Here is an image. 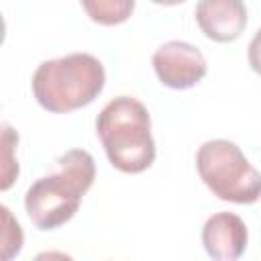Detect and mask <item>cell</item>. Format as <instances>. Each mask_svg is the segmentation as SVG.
Segmentation results:
<instances>
[{
    "label": "cell",
    "instance_id": "7c38bea8",
    "mask_svg": "<svg viewBox=\"0 0 261 261\" xmlns=\"http://www.w3.org/2000/svg\"><path fill=\"white\" fill-rule=\"evenodd\" d=\"M153 4H161V6H175V4H181L186 0H151Z\"/></svg>",
    "mask_w": 261,
    "mask_h": 261
},
{
    "label": "cell",
    "instance_id": "ba28073f",
    "mask_svg": "<svg viewBox=\"0 0 261 261\" xmlns=\"http://www.w3.org/2000/svg\"><path fill=\"white\" fill-rule=\"evenodd\" d=\"M86 14L104 27L122 24L135 10V0H80Z\"/></svg>",
    "mask_w": 261,
    "mask_h": 261
},
{
    "label": "cell",
    "instance_id": "30bf717a",
    "mask_svg": "<svg viewBox=\"0 0 261 261\" xmlns=\"http://www.w3.org/2000/svg\"><path fill=\"white\" fill-rule=\"evenodd\" d=\"M4 128V137H2V143H4V169H2V190H8L14 181V177L18 175V163L10 157L12 153V143L18 141V137L12 133V128L8 124H2Z\"/></svg>",
    "mask_w": 261,
    "mask_h": 261
},
{
    "label": "cell",
    "instance_id": "277c9868",
    "mask_svg": "<svg viewBox=\"0 0 261 261\" xmlns=\"http://www.w3.org/2000/svg\"><path fill=\"white\" fill-rule=\"evenodd\" d=\"M196 169L218 200L255 204L261 198V173L232 141L212 139L202 143L196 153Z\"/></svg>",
    "mask_w": 261,
    "mask_h": 261
},
{
    "label": "cell",
    "instance_id": "5b68a950",
    "mask_svg": "<svg viewBox=\"0 0 261 261\" xmlns=\"http://www.w3.org/2000/svg\"><path fill=\"white\" fill-rule=\"evenodd\" d=\"M153 69L159 82L171 90H188L206 75V59L198 47L186 41H167L153 53Z\"/></svg>",
    "mask_w": 261,
    "mask_h": 261
},
{
    "label": "cell",
    "instance_id": "7a4b0ae2",
    "mask_svg": "<svg viewBox=\"0 0 261 261\" xmlns=\"http://www.w3.org/2000/svg\"><path fill=\"white\" fill-rule=\"evenodd\" d=\"M96 133L108 161L122 173H141L155 161L151 116L133 96L110 100L96 118Z\"/></svg>",
    "mask_w": 261,
    "mask_h": 261
},
{
    "label": "cell",
    "instance_id": "8992f818",
    "mask_svg": "<svg viewBox=\"0 0 261 261\" xmlns=\"http://www.w3.org/2000/svg\"><path fill=\"white\" fill-rule=\"evenodd\" d=\"M194 14L200 31L216 43L237 41L249 18L243 0H198Z\"/></svg>",
    "mask_w": 261,
    "mask_h": 261
},
{
    "label": "cell",
    "instance_id": "52a82bcc",
    "mask_svg": "<svg viewBox=\"0 0 261 261\" xmlns=\"http://www.w3.org/2000/svg\"><path fill=\"white\" fill-rule=\"evenodd\" d=\"M249 243V230L241 216L234 212H216L202 226V245L212 259L232 261L239 259Z\"/></svg>",
    "mask_w": 261,
    "mask_h": 261
},
{
    "label": "cell",
    "instance_id": "6da1fadb",
    "mask_svg": "<svg viewBox=\"0 0 261 261\" xmlns=\"http://www.w3.org/2000/svg\"><path fill=\"white\" fill-rule=\"evenodd\" d=\"M57 173L39 177L24 194V210L41 230H53L71 220L96 177L94 157L84 149L65 151L57 157Z\"/></svg>",
    "mask_w": 261,
    "mask_h": 261
},
{
    "label": "cell",
    "instance_id": "8fae6325",
    "mask_svg": "<svg viewBox=\"0 0 261 261\" xmlns=\"http://www.w3.org/2000/svg\"><path fill=\"white\" fill-rule=\"evenodd\" d=\"M247 59H249L251 69H253L257 75H261V29L253 35V39H251V43H249Z\"/></svg>",
    "mask_w": 261,
    "mask_h": 261
},
{
    "label": "cell",
    "instance_id": "9c48e42d",
    "mask_svg": "<svg viewBox=\"0 0 261 261\" xmlns=\"http://www.w3.org/2000/svg\"><path fill=\"white\" fill-rule=\"evenodd\" d=\"M2 210V218H4V234H2V257L4 259H12L20 247H22V230L20 224L12 218L10 210L6 206L0 208Z\"/></svg>",
    "mask_w": 261,
    "mask_h": 261
},
{
    "label": "cell",
    "instance_id": "3957f363",
    "mask_svg": "<svg viewBox=\"0 0 261 261\" xmlns=\"http://www.w3.org/2000/svg\"><path fill=\"white\" fill-rule=\"evenodd\" d=\"M106 71L98 57L71 53L43 61L31 80L33 96L47 112L63 114L92 104L104 90Z\"/></svg>",
    "mask_w": 261,
    "mask_h": 261
}]
</instances>
